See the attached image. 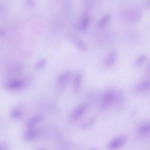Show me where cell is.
<instances>
[{"instance_id": "obj_12", "label": "cell", "mask_w": 150, "mask_h": 150, "mask_svg": "<svg viewBox=\"0 0 150 150\" xmlns=\"http://www.w3.org/2000/svg\"><path fill=\"white\" fill-rule=\"evenodd\" d=\"M96 120L95 118H93L87 122L81 123L80 126L81 128L83 129H86L89 128L94 123Z\"/></svg>"}, {"instance_id": "obj_13", "label": "cell", "mask_w": 150, "mask_h": 150, "mask_svg": "<svg viewBox=\"0 0 150 150\" xmlns=\"http://www.w3.org/2000/svg\"><path fill=\"white\" fill-rule=\"evenodd\" d=\"M146 58L145 54H142L138 58L135 62L136 66L137 67L141 66L144 63Z\"/></svg>"}, {"instance_id": "obj_20", "label": "cell", "mask_w": 150, "mask_h": 150, "mask_svg": "<svg viewBox=\"0 0 150 150\" xmlns=\"http://www.w3.org/2000/svg\"><path fill=\"white\" fill-rule=\"evenodd\" d=\"M76 43L78 46L83 51L86 50V47L84 44L80 40H76Z\"/></svg>"}, {"instance_id": "obj_7", "label": "cell", "mask_w": 150, "mask_h": 150, "mask_svg": "<svg viewBox=\"0 0 150 150\" xmlns=\"http://www.w3.org/2000/svg\"><path fill=\"white\" fill-rule=\"evenodd\" d=\"M117 57V54L115 51L110 52L106 57L103 62V66L105 68L112 66L116 62Z\"/></svg>"}, {"instance_id": "obj_17", "label": "cell", "mask_w": 150, "mask_h": 150, "mask_svg": "<svg viewBox=\"0 0 150 150\" xmlns=\"http://www.w3.org/2000/svg\"><path fill=\"white\" fill-rule=\"evenodd\" d=\"M150 125L149 124H146L141 126L139 128L140 132L142 133L147 132L150 130Z\"/></svg>"}, {"instance_id": "obj_11", "label": "cell", "mask_w": 150, "mask_h": 150, "mask_svg": "<svg viewBox=\"0 0 150 150\" xmlns=\"http://www.w3.org/2000/svg\"><path fill=\"white\" fill-rule=\"evenodd\" d=\"M89 21V17L88 13L85 12L83 14L80 28L82 31H85L87 28Z\"/></svg>"}, {"instance_id": "obj_4", "label": "cell", "mask_w": 150, "mask_h": 150, "mask_svg": "<svg viewBox=\"0 0 150 150\" xmlns=\"http://www.w3.org/2000/svg\"><path fill=\"white\" fill-rule=\"evenodd\" d=\"M126 141V137L123 136L117 137L109 143L107 147V150H116L122 147Z\"/></svg>"}, {"instance_id": "obj_23", "label": "cell", "mask_w": 150, "mask_h": 150, "mask_svg": "<svg viewBox=\"0 0 150 150\" xmlns=\"http://www.w3.org/2000/svg\"><path fill=\"white\" fill-rule=\"evenodd\" d=\"M90 150H98L96 148H92Z\"/></svg>"}, {"instance_id": "obj_24", "label": "cell", "mask_w": 150, "mask_h": 150, "mask_svg": "<svg viewBox=\"0 0 150 150\" xmlns=\"http://www.w3.org/2000/svg\"><path fill=\"white\" fill-rule=\"evenodd\" d=\"M38 150H45L43 148H40Z\"/></svg>"}, {"instance_id": "obj_6", "label": "cell", "mask_w": 150, "mask_h": 150, "mask_svg": "<svg viewBox=\"0 0 150 150\" xmlns=\"http://www.w3.org/2000/svg\"><path fill=\"white\" fill-rule=\"evenodd\" d=\"M41 131V129L29 128L25 134V139L27 141L33 140L40 136Z\"/></svg>"}, {"instance_id": "obj_5", "label": "cell", "mask_w": 150, "mask_h": 150, "mask_svg": "<svg viewBox=\"0 0 150 150\" xmlns=\"http://www.w3.org/2000/svg\"><path fill=\"white\" fill-rule=\"evenodd\" d=\"M83 78V75L81 72L78 71L75 74L73 81V91L74 94H78L80 91Z\"/></svg>"}, {"instance_id": "obj_14", "label": "cell", "mask_w": 150, "mask_h": 150, "mask_svg": "<svg viewBox=\"0 0 150 150\" xmlns=\"http://www.w3.org/2000/svg\"><path fill=\"white\" fill-rule=\"evenodd\" d=\"M40 107L42 108L48 110H54L56 108V106L53 104L50 103H43L40 104Z\"/></svg>"}, {"instance_id": "obj_21", "label": "cell", "mask_w": 150, "mask_h": 150, "mask_svg": "<svg viewBox=\"0 0 150 150\" xmlns=\"http://www.w3.org/2000/svg\"><path fill=\"white\" fill-rule=\"evenodd\" d=\"M5 33L4 30L2 28H0V36L3 35Z\"/></svg>"}, {"instance_id": "obj_15", "label": "cell", "mask_w": 150, "mask_h": 150, "mask_svg": "<svg viewBox=\"0 0 150 150\" xmlns=\"http://www.w3.org/2000/svg\"><path fill=\"white\" fill-rule=\"evenodd\" d=\"M110 18L109 15H107L104 16L98 22V24L99 26L105 25L109 21Z\"/></svg>"}, {"instance_id": "obj_8", "label": "cell", "mask_w": 150, "mask_h": 150, "mask_svg": "<svg viewBox=\"0 0 150 150\" xmlns=\"http://www.w3.org/2000/svg\"><path fill=\"white\" fill-rule=\"evenodd\" d=\"M44 118V116L41 114H37L31 117L28 121V127H34L36 124L42 120Z\"/></svg>"}, {"instance_id": "obj_18", "label": "cell", "mask_w": 150, "mask_h": 150, "mask_svg": "<svg viewBox=\"0 0 150 150\" xmlns=\"http://www.w3.org/2000/svg\"><path fill=\"white\" fill-rule=\"evenodd\" d=\"M46 63V60L45 59H42L37 62L35 64V67L37 69H41L45 66Z\"/></svg>"}, {"instance_id": "obj_9", "label": "cell", "mask_w": 150, "mask_h": 150, "mask_svg": "<svg viewBox=\"0 0 150 150\" xmlns=\"http://www.w3.org/2000/svg\"><path fill=\"white\" fill-rule=\"evenodd\" d=\"M23 82L19 80H14L8 81L6 84L7 87L10 89L16 90L21 87Z\"/></svg>"}, {"instance_id": "obj_2", "label": "cell", "mask_w": 150, "mask_h": 150, "mask_svg": "<svg viewBox=\"0 0 150 150\" xmlns=\"http://www.w3.org/2000/svg\"><path fill=\"white\" fill-rule=\"evenodd\" d=\"M88 107L87 103H83L77 107L70 114L69 119L72 122L79 120L82 116Z\"/></svg>"}, {"instance_id": "obj_3", "label": "cell", "mask_w": 150, "mask_h": 150, "mask_svg": "<svg viewBox=\"0 0 150 150\" xmlns=\"http://www.w3.org/2000/svg\"><path fill=\"white\" fill-rule=\"evenodd\" d=\"M71 72L67 71L61 74L57 79V86L60 91L63 90L66 87L71 77Z\"/></svg>"}, {"instance_id": "obj_19", "label": "cell", "mask_w": 150, "mask_h": 150, "mask_svg": "<svg viewBox=\"0 0 150 150\" xmlns=\"http://www.w3.org/2000/svg\"><path fill=\"white\" fill-rule=\"evenodd\" d=\"M12 115L13 117L17 118L21 116V113L20 110L18 109H15L12 111Z\"/></svg>"}, {"instance_id": "obj_16", "label": "cell", "mask_w": 150, "mask_h": 150, "mask_svg": "<svg viewBox=\"0 0 150 150\" xmlns=\"http://www.w3.org/2000/svg\"><path fill=\"white\" fill-rule=\"evenodd\" d=\"M71 147L70 143L68 141L63 142L59 148L58 150H69Z\"/></svg>"}, {"instance_id": "obj_1", "label": "cell", "mask_w": 150, "mask_h": 150, "mask_svg": "<svg viewBox=\"0 0 150 150\" xmlns=\"http://www.w3.org/2000/svg\"><path fill=\"white\" fill-rule=\"evenodd\" d=\"M117 92L113 90H110L106 92L102 97L100 109L105 110L115 103Z\"/></svg>"}, {"instance_id": "obj_10", "label": "cell", "mask_w": 150, "mask_h": 150, "mask_svg": "<svg viewBox=\"0 0 150 150\" xmlns=\"http://www.w3.org/2000/svg\"><path fill=\"white\" fill-rule=\"evenodd\" d=\"M150 87V82L147 81L139 84L136 87L135 91L137 93H141L148 90Z\"/></svg>"}, {"instance_id": "obj_22", "label": "cell", "mask_w": 150, "mask_h": 150, "mask_svg": "<svg viewBox=\"0 0 150 150\" xmlns=\"http://www.w3.org/2000/svg\"><path fill=\"white\" fill-rule=\"evenodd\" d=\"M6 148L3 145H0V150H5Z\"/></svg>"}]
</instances>
